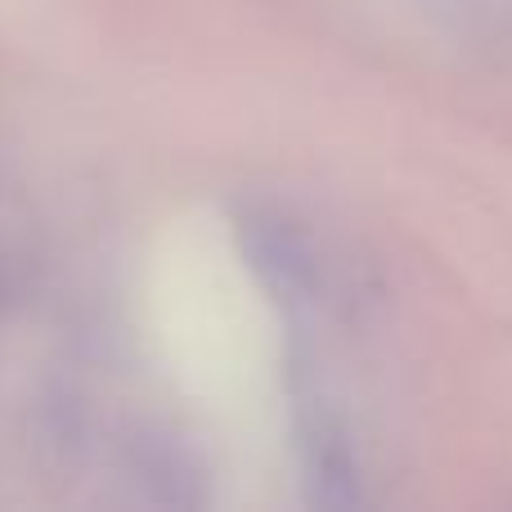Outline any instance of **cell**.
<instances>
[{
	"instance_id": "obj_1",
	"label": "cell",
	"mask_w": 512,
	"mask_h": 512,
	"mask_svg": "<svg viewBox=\"0 0 512 512\" xmlns=\"http://www.w3.org/2000/svg\"><path fill=\"white\" fill-rule=\"evenodd\" d=\"M243 243H248L252 265L261 270V279L270 283L274 292L301 297V292L310 288V252H306V243L297 239V230H288V225L265 216V221H252L248 230H243Z\"/></svg>"
},
{
	"instance_id": "obj_2",
	"label": "cell",
	"mask_w": 512,
	"mask_h": 512,
	"mask_svg": "<svg viewBox=\"0 0 512 512\" xmlns=\"http://www.w3.org/2000/svg\"><path fill=\"white\" fill-rule=\"evenodd\" d=\"M310 481L319 486V504L324 508H346L355 504V468L346 445L337 441V432L310 436Z\"/></svg>"
}]
</instances>
